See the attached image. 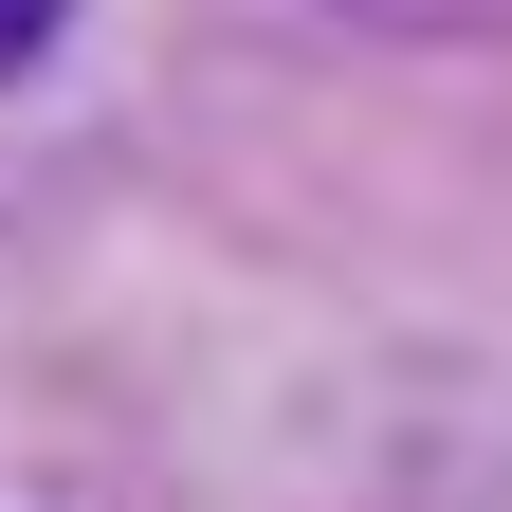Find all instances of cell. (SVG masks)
Wrapping results in <instances>:
<instances>
[{
    "instance_id": "obj_1",
    "label": "cell",
    "mask_w": 512,
    "mask_h": 512,
    "mask_svg": "<svg viewBox=\"0 0 512 512\" xmlns=\"http://www.w3.org/2000/svg\"><path fill=\"white\" fill-rule=\"evenodd\" d=\"M330 19H384V37H512V0H330Z\"/></svg>"
},
{
    "instance_id": "obj_2",
    "label": "cell",
    "mask_w": 512,
    "mask_h": 512,
    "mask_svg": "<svg viewBox=\"0 0 512 512\" xmlns=\"http://www.w3.org/2000/svg\"><path fill=\"white\" fill-rule=\"evenodd\" d=\"M55 19H74V0H0V74H37V55H55Z\"/></svg>"
}]
</instances>
